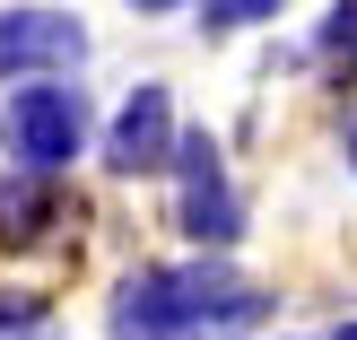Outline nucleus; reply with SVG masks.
<instances>
[{
    "label": "nucleus",
    "instance_id": "5",
    "mask_svg": "<svg viewBox=\"0 0 357 340\" xmlns=\"http://www.w3.org/2000/svg\"><path fill=\"white\" fill-rule=\"evenodd\" d=\"M105 166L114 175H157L174 166V96L166 87H131V105L114 114V131H105Z\"/></svg>",
    "mask_w": 357,
    "mask_h": 340
},
{
    "label": "nucleus",
    "instance_id": "6",
    "mask_svg": "<svg viewBox=\"0 0 357 340\" xmlns=\"http://www.w3.org/2000/svg\"><path fill=\"white\" fill-rule=\"evenodd\" d=\"M52 219H61V192L44 175H0V244H35Z\"/></svg>",
    "mask_w": 357,
    "mask_h": 340
},
{
    "label": "nucleus",
    "instance_id": "11",
    "mask_svg": "<svg viewBox=\"0 0 357 340\" xmlns=\"http://www.w3.org/2000/svg\"><path fill=\"white\" fill-rule=\"evenodd\" d=\"M331 340H357V323H340V332H331Z\"/></svg>",
    "mask_w": 357,
    "mask_h": 340
},
{
    "label": "nucleus",
    "instance_id": "3",
    "mask_svg": "<svg viewBox=\"0 0 357 340\" xmlns=\"http://www.w3.org/2000/svg\"><path fill=\"white\" fill-rule=\"evenodd\" d=\"M174 175H183V236L192 244H236L244 236V201H236V184H227V166H218V140L209 131H174Z\"/></svg>",
    "mask_w": 357,
    "mask_h": 340
},
{
    "label": "nucleus",
    "instance_id": "2",
    "mask_svg": "<svg viewBox=\"0 0 357 340\" xmlns=\"http://www.w3.org/2000/svg\"><path fill=\"white\" fill-rule=\"evenodd\" d=\"M0 140H9L17 175H44L52 184V175L79 157V140H87V96L79 87H52V79L17 87V96L0 105Z\"/></svg>",
    "mask_w": 357,
    "mask_h": 340
},
{
    "label": "nucleus",
    "instance_id": "1",
    "mask_svg": "<svg viewBox=\"0 0 357 340\" xmlns=\"http://www.w3.org/2000/svg\"><path fill=\"white\" fill-rule=\"evenodd\" d=\"M261 297L218 262H174V271H131L114 297V340H192L209 323H253Z\"/></svg>",
    "mask_w": 357,
    "mask_h": 340
},
{
    "label": "nucleus",
    "instance_id": "10",
    "mask_svg": "<svg viewBox=\"0 0 357 340\" xmlns=\"http://www.w3.org/2000/svg\"><path fill=\"white\" fill-rule=\"evenodd\" d=\"M131 9H174V0H131Z\"/></svg>",
    "mask_w": 357,
    "mask_h": 340
},
{
    "label": "nucleus",
    "instance_id": "9",
    "mask_svg": "<svg viewBox=\"0 0 357 340\" xmlns=\"http://www.w3.org/2000/svg\"><path fill=\"white\" fill-rule=\"evenodd\" d=\"M253 17H279V0H201V27H209V35L253 27Z\"/></svg>",
    "mask_w": 357,
    "mask_h": 340
},
{
    "label": "nucleus",
    "instance_id": "4",
    "mask_svg": "<svg viewBox=\"0 0 357 340\" xmlns=\"http://www.w3.org/2000/svg\"><path fill=\"white\" fill-rule=\"evenodd\" d=\"M87 52V27L70 9H0V79H44Z\"/></svg>",
    "mask_w": 357,
    "mask_h": 340
},
{
    "label": "nucleus",
    "instance_id": "12",
    "mask_svg": "<svg viewBox=\"0 0 357 340\" xmlns=\"http://www.w3.org/2000/svg\"><path fill=\"white\" fill-rule=\"evenodd\" d=\"M349 166H357V131H349Z\"/></svg>",
    "mask_w": 357,
    "mask_h": 340
},
{
    "label": "nucleus",
    "instance_id": "8",
    "mask_svg": "<svg viewBox=\"0 0 357 340\" xmlns=\"http://www.w3.org/2000/svg\"><path fill=\"white\" fill-rule=\"evenodd\" d=\"M44 297H26V288H0V340H44Z\"/></svg>",
    "mask_w": 357,
    "mask_h": 340
},
{
    "label": "nucleus",
    "instance_id": "7",
    "mask_svg": "<svg viewBox=\"0 0 357 340\" xmlns=\"http://www.w3.org/2000/svg\"><path fill=\"white\" fill-rule=\"evenodd\" d=\"M314 44H323V61L340 70V79H357V0H331V9H323V35H314Z\"/></svg>",
    "mask_w": 357,
    "mask_h": 340
}]
</instances>
